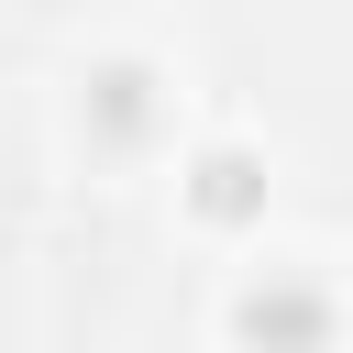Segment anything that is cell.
I'll use <instances>...</instances> for the list:
<instances>
[{
  "label": "cell",
  "mask_w": 353,
  "mask_h": 353,
  "mask_svg": "<svg viewBox=\"0 0 353 353\" xmlns=\"http://www.w3.org/2000/svg\"><path fill=\"white\" fill-rule=\"evenodd\" d=\"M154 121H165V99H154V66H143V55H110V66L88 77V132H99V143H143Z\"/></svg>",
  "instance_id": "3"
},
{
  "label": "cell",
  "mask_w": 353,
  "mask_h": 353,
  "mask_svg": "<svg viewBox=\"0 0 353 353\" xmlns=\"http://www.w3.org/2000/svg\"><path fill=\"white\" fill-rule=\"evenodd\" d=\"M188 210H199L210 232L254 221V210H265V165H254L243 143H199V154H188Z\"/></svg>",
  "instance_id": "2"
},
{
  "label": "cell",
  "mask_w": 353,
  "mask_h": 353,
  "mask_svg": "<svg viewBox=\"0 0 353 353\" xmlns=\"http://www.w3.org/2000/svg\"><path fill=\"white\" fill-rule=\"evenodd\" d=\"M331 287H309V276H287V265H265V276H243L232 287V342L243 353H331Z\"/></svg>",
  "instance_id": "1"
}]
</instances>
